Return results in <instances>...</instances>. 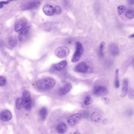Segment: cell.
<instances>
[{
	"label": "cell",
	"mask_w": 134,
	"mask_h": 134,
	"mask_svg": "<svg viewBox=\"0 0 134 134\" xmlns=\"http://www.w3.org/2000/svg\"><path fill=\"white\" fill-rule=\"evenodd\" d=\"M90 67L84 62H82L78 64L74 68V71L79 73H85L88 72Z\"/></svg>",
	"instance_id": "ba28073f"
},
{
	"label": "cell",
	"mask_w": 134,
	"mask_h": 134,
	"mask_svg": "<svg viewBox=\"0 0 134 134\" xmlns=\"http://www.w3.org/2000/svg\"><path fill=\"white\" fill-rule=\"evenodd\" d=\"M82 116V115L81 113H77L72 115L68 119V124L70 126H74L81 119Z\"/></svg>",
	"instance_id": "52a82bcc"
},
{
	"label": "cell",
	"mask_w": 134,
	"mask_h": 134,
	"mask_svg": "<svg viewBox=\"0 0 134 134\" xmlns=\"http://www.w3.org/2000/svg\"><path fill=\"white\" fill-rule=\"evenodd\" d=\"M105 45V43L104 42L102 41V42H101L100 46H99L98 54H99V56L100 57H103L104 56V52H103V50H104Z\"/></svg>",
	"instance_id": "603a6c76"
},
{
	"label": "cell",
	"mask_w": 134,
	"mask_h": 134,
	"mask_svg": "<svg viewBox=\"0 0 134 134\" xmlns=\"http://www.w3.org/2000/svg\"><path fill=\"white\" fill-rule=\"evenodd\" d=\"M55 13L57 14H60L62 12V9L59 6H56L54 8Z\"/></svg>",
	"instance_id": "83f0119b"
},
{
	"label": "cell",
	"mask_w": 134,
	"mask_h": 134,
	"mask_svg": "<svg viewBox=\"0 0 134 134\" xmlns=\"http://www.w3.org/2000/svg\"><path fill=\"white\" fill-rule=\"evenodd\" d=\"M93 94L98 97H102L107 95L109 93L108 90L104 86H96L93 90Z\"/></svg>",
	"instance_id": "5b68a950"
},
{
	"label": "cell",
	"mask_w": 134,
	"mask_h": 134,
	"mask_svg": "<svg viewBox=\"0 0 134 134\" xmlns=\"http://www.w3.org/2000/svg\"><path fill=\"white\" fill-rule=\"evenodd\" d=\"M43 12L45 15L48 16H52L55 13L54 8L51 5L46 4L43 6Z\"/></svg>",
	"instance_id": "4fadbf2b"
},
{
	"label": "cell",
	"mask_w": 134,
	"mask_h": 134,
	"mask_svg": "<svg viewBox=\"0 0 134 134\" xmlns=\"http://www.w3.org/2000/svg\"><path fill=\"white\" fill-rule=\"evenodd\" d=\"M6 83V79L5 77L0 76V86H4Z\"/></svg>",
	"instance_id": "4316f807"
},
{
	"label": "cell",
	"mask_w": 134,
	"mask_h": 134,
	"mask_svg": "<svg viewBox=\"0 0 134 134\" xmlns=\"http://www.w3.org/2000/svg\"><path fill=\"white\" fill-rule=\"evenodd\" d=\"M55 84V79L52 78H46L37 81L36 83V87L38 89L45 90L52 89Z\"/></svg>",
	"instance_id": "6da1fadb"
},
{
	"label": "cell",
	"mask_w": 134,
	"mask_h": 134,
	"mask_svg": "<svg viewBox=\"0 0 134 134\" xmlns=\"http://www.w3.org/2000/svg\"><path fill=\"white\" fill-rule=\"evenodd\" d=\"M109 51L111 55L114 56H118L119 53V49L118 46L114 43H111L109 46Z\"/></svg>",
	"instance_id": "5bb4252c"
},
{
	"label": "cell",
	"mask_w": 134,
	"mask_h": 134,
	"mask_svg": "<svg viewBox=\"0 0 134 134\" xmlns=\"http://www.w3.org/2000/svg\"><path fill=\"white\" fill-rule=\"evenodd\" d=\"M73 134H81L78 131H75Z\"/></svg>",
	"instance_id": "d590c367"
},
{
	"label": "cell",
	"mask_w": 134,
	"mask_h": 134,
	"mask_svg": "<svg viewBox=\"0 0 134 134\" xmlns=\"http://www.w3.org/2000/svg\"><path fill=\"white\" fill-rule=\"evenodd\" d=\"M103 101H104V102L106 104H108L109 103V99H108L107 98H103Z\"/></svg>",
	"instance_id": "1f68e13d"
},
{
	"label": "cell",
	"mask_w": 134,
	"mask_h": 134,
	"mask_svg": "<svg viewBox=\"0 0 134 134\" xmlns=\"http://www.w3.org/2000/svg\"><path fill=\"white\" fill-rule=\"evenodd\" d=\"M128 97L131 100H134V90L131 89L128 93Z\"/></svg>",
	"instance_id": "f1b7e54d"
},
{
	"label": "cell",
	"mask_w": 134,
	"mask_h": 134,
	"mask_svg": "<svg viewBox=\"0 0 134 134\" xmlns=\"http://www.w3.org/2000/svg\"><path fill=\"white\" fill-rule=\"evenodd\" d=\"M9 2V1H2L0 2V8H1L3 7V4H6L8 3Z\"/></svg>",
	"instance_id": "4dcf8cb0"
},
{
	"label": "cell",
	"mask_w": 134,
	"mask_h": 134,
	"mask_svg": "<svg viewBox=\"0 0 134 134\" xmlns=\"http://www.w3.org/2000/svg\"><path fill=\"white\" fill-rule=\"evenodd\" d=\"M66 61H63L58 63L55 64L53 66V69L57 71H60L65 68L67 65Z\"/></svg>",
	"instance_id": "2e32d148"
},
{
	"label": "cell",
	"mask_w": 134,
	"mask_h": 134,
	"mask_svg": "<svg viewBox=\"0 0 134 134\" xmlns=\"http://www.w3.org/2000/svg\"><path fill=\"white\" fill-rule=\"evenodd\" d=\"M128 3L130 5H134V0H130V1H128Z\"/></svg>",
	"instance_id": "d6a6232c"
},
{
	"label": "cell",
	"mask_w": 134,
	"mask_h": 134,
	"mask_svg": "<svg viewBox=\"0 0 134 134\" xmlns=\"http://www.w3.org/2000/svg\"><path fill=\"white\" fill-rule=\"evenodd\" d=\"M128 84H129V81L127 79L125 78L124 79L123 81L122 89L121 92L120 97L121 98L125 97L127 94L128 92Z\"/></svg>",
	"instance_id": "9a60e30c"
},
{
	"label": "cell",
	"mask_w": 134,
	"mask_h": 134,
	"mask_svg": "<svg viewBox=\"0 0 134 134\" xmlns=\"http://www.w3.org/2000/svg\"><path fill=\"white\" fill-rule=\"evenodd\" d=\"M40 4V2L38 1H30L24 4L21 7L23 10H32L38 8Z\"/></svg>",
	"instance_id": "8992f818"
},
{
	"label": "cell",
	"mask_w": 134,
	"mask_h": 134,
	"mask_svg": "<svg viewBox=\"0 0 134 134\" xmlns=\"http://www.w3.org/2000/svg\"><path fill=\"white\" fill-rule=\"evenodd\" d=\"M108 119H104V120H103V124H105L106 123H107V122H108Z\"/></svg>",
	"instance_id": "836d02e7"
},
{
	"label": "cell",
	"mask_w": 134,
	"mask_h": 134,
	"mask_svg": "<svg viewBox=\"0 0 134 134\" xmlns=\"http://www.w3.org/2000/svg\"><path fill=\"white\" fill-rule=\"evenodd\" d=\"M126 9V6L124 5H121L119 6L118 7V9H117V11H118V13L119 15H122L123 14L124 11Z\"/></svg>",
	"instance_id": "484cf974"
},
{
	"label": "cell",
	"mask_w": 134,
	"mask_h": 134,
	"mask_svg": "<svg viewBox=\"0 0 134 134\" xmlns=\"http://www.w3.org/2000/svg\"><path fill=\"white\" fill-rule=\"evenodd\" d=\"M16 107L18 110H20L23 107V101H22V98H17L16 101Z\"/></svg>",
	"instance_id": "cb8c5ba5"
},
{
	"label": "cell",
	"mask_w": 134,
	"mask_h": 134,
	"mask_svg": "<svg viewBox=\"0 0 134 134\" xmlns=\"http://www.w3.org/2000/svg\"><path fill=\"white\" fill-rule=\"evenodd\" d=\"M119 72V69H116L115 73V86L116 89H119L120 87Z\"/></svg>",
	"instance_id": "44dd1931"
},
{
	"label": "cell",
	"mask_w": 134,
	"mask_h": 134,
	"mask_svg": "<svg viewBox=\"0 0 134 134\" xmlns=\"http://www.w3.org/2000/svg\"><path fill=\"white\" fill-rule=\"evenodd\" d=\"M71 84L69 83H67L63 86L59 90V93L60 96H64L70 92L72 89Z\"/></svg>",
	"instance_id": "7c38bea8"
},
{
	"label": "cell",
	"mask_w": 134,
	"mask_h": 134,
	"mask_svg": "<svg viewBox=\"0 0 134 134\" xmlns=\"http://www.w3.org/2000/svg\"><path fill=\"white\" fill-rule=\"evenodd\" d=\"M125 16L128 19H132L134 18V10L133 9H128L125 13Z\"/></svg>",
	"instance_id": "7402d4cb"
},
{
	"label": "cell",
	"mask_w": 134,
	"mask_h": 134,
	"mask_svg": "<svg viewBox=\"0 0 134 134\" xmlns=\"http://www.w3.org/2000/svg\"><path fill=\"white\" fill-rule=\"evenodd\" d=\"M66 125L63 122H61L59 124L57 127V132L59 134L64 133L66 132Z\"/></svg>",
	"instance_id": "e0dca14e"
},
{
	"label": "cell",
	"mask_w": 134,
	"mask_h": 134,
	"mask_svg": "<svg viewBox=\"0 0 134 134\" xmlns=\"http://www.w3.org/2000/svg\"><path fill=\"white\" fill-rule=\"evenodd\" d=\"M93 102V100L92 98H91V96L90 95H88L87 96L84 100V104L87 106L90 105L91 103Z\"/></svg>",
	"instance_id": "d4e9b609"
},
{
	"label": "cell",
	"mask_w": 134,
	"mask_h": 134,
	"mask_svg": "<svg viewBox=\"0 0 134 134\" xmlns=\"http://www.w3.org/2000/svg\"><path fill=\"white\" fill-rule=\"evenodd\" d=\"M48 113V110L46 108H42L40 109L39 111V115L42 120H45Z\"/></svg>",
	"instance_id": "d6986e66"
},
{
	"label": "cell",
	"mask_w": 134,
	"mask_h": 134,
	"mask_svg": "<svg viewBox=\"0 0 134 134\" xmlns=\"http://www.w3.org/2000/svg\"><path fill=\"white\" fill-rule=\"evenodd\" d=\"M17 44V40L15 36H11L8 40V46L9 48H13Z\"/></svg>",
	"instance_id": "ac0fdd59"
},
{
	"label": "cell",
	"mask_w": 134,
	"mask_h": 134,
	"mask_svg": "<svg viewBox=\"0 0 134 134\" xmlns=\"http://www.w3.org/2000/svg\"><path fill=\"white\" fill-rule=\"evenodd\" d=\"M76 50L71 59L72 63H76L79 61L83 52V47L81 42L77 41L76 42Z\"/></svg>",
	"instance_id": "3957f363"
},
{
	"label": "cell",
	"mask_w": 134,
	"mask_h": 134,
	"mask_svg": "<svg viewBox=\"0 0 134 134\" xmlns=\"http://www.w3.org/2000/svg\"><path fill=\"white\" fill-rule=\"evenodd\" d=\"M130 38H134V34H132L130 36H129Z\"/></svg>",
	"instance_id": "e575fe53"
},
{
	"label": "cell",
	"mask_w": 134,
	"mask_h": 134,
	"mask_svg": "<svg viewBox=\"0 0 134 134\" xmlns=\"http://www.w3.org/2000/svg\"><path fill=\"white\" fill-rule=\"evenodd\" d=\"M12 118V112L8 110H4L0 113V119L4 122L9 121Z\"/></svg>",
	"instance_id": "8fae6325"
},
{
	"label": "cell",
	"mask_w": 134,
	"mask_h": 134,
	"mask_svg": "<svg viewBox=\"0 0 134 134\" xmlns=\"http://www.w3.org/2000/svg\"><path fill=\"white\" fill-rule=\"evenodd\" d=\"M69 52L68 48L66 46H60L55 50V54L59 58H63L68 56Z\"/></svg>",
	"instance_id": "277c9868"
},
{
	"label": "cell",
	"mask_w": 134,
	"mask_h": 134,
	"mask_svg": "<svg viewBox=\"0 0 134 134\" xmlns=\"http://www.w3.org/2000/svg\"><path fill=\"white\" fill-rule=\"evenodd\" d=\"M91 120L94 122H98L100 120L101 115L97 112H94L91 115Z\"/></svg>",
	"instance_id": "ffe728a7"
},
{
	"label": "cell",
	"mask_w": 134,
	"mask_h": 134,
	"mask_svg": "<svg viewBox=\"0 0 134 134\" xmlns=\"http://www.w3.org/2000/svg\"><path fill=\"white\" fill-rule=\"evenodd\" d=\"M133 114V111L132 109H128L126 111V115L128 116H131Z\"/></svg>",
	"instance_id": "f546056e"
},
{
	"label": "cell",
	"mask_w": 134,
	"mask_h": 134,
	"mask_svg": "<svg viewBox=\"0 0 134 134\" xmlns=\"http://www.w3.org/2000/svg\"><path fill=\"white\" fill-rule=\"evenodd\" d=\"M27 22L26 20L25 19H20L16 21L15 24V31L16 32H19L21 31L24 28L26 27L27 25Z\"/></svg>",
	"instance_id": "9c48e42d"
},
{
	"label": "cell",
	"mask_w": 134,
	"mask_h": 134,
	"mask_svg": "<svg viewBox=\"0 0 134 134\" xmlns=\"http://www.w3.org/2000/svg\"><path fill=\"white\" fill-rule=\"evenodd\" d=\"M22 99L23 107L26 111H30L31 109V94L29 91L27 90L24 91Z\"/></svg>",
	"instance_id": "7a4b0ae2"
},
{
	"label": "cell",
	"mask_w": 134,
	"mask_h": 134,
	"mask_svg": "<svg viewBox=\"0 0 134 134\" xmlns=\"http://www.w3.org/2000/svg\"><path fill=\"white\" fill-rule=\"evenodd\" d=\"M30 29V27L28 26L26 27L20 31L19 35V40L20 42H24L26 40L29 36Z\"/></svg>",
	"instance_id": "30bf717a"
}]
</instances>
